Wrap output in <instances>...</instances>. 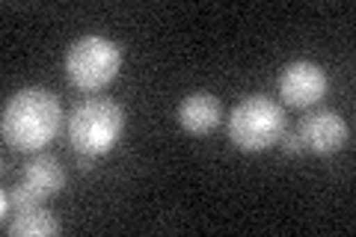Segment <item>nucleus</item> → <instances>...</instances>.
<instances>
[{
	"instance_id": "20e7f679",
	"label": "nucleus",
	"mask_w": 356,
	"mask_h": 237,
	"mask_svg": "<svg viewBox=\"0 0 356 237\" xmlns=\"http://www.w3.org/2000/svg\"><path fill=\"white\" fill-rule=\"evenodd\" d=\"M285 133V113L267 95L243 98L229 113V140L241 152H264Z\"/></svg>"
},
{
	"instance_id": "f03ea898",
	"label": "nucleus",
	"mask_w": 356,
	"mask_h": 237,
	"mask_svg": "<svg viewBox=\"0 0 356 237\" xmlns=\"http://www.w3.org/2000/svg\"><path fill=\"white\" fill-rule=\"evenodd\" d=\"M125 131V113L110 98H86L69 116V140L77 154H107Z\"/></svg>"
},
{
	"instance_id": "f8f14e48",
	"label": "nucleus",
	"mask_w": 356,
	"mask_h": 237,
	"mask_svg": "<svg viewBox=\"0 0 356 237\" xmlns=\"http://www.w3.org/2000/svg\"><path fill=\"white\" fill-rule=\"evenodd\" d=\"M9 205H13V199H9V193L3 190V196H0V220H3V225L9 222Z\"/></svg>"
},
{
	"instance_id": "f257e3e1",
	"label": "nucleus",
	"mask_w": 356,
	"mask_h": 237,
	"mask_svg": "<svg viewBox=\"0 0 356 237\" xmlns=\"http://www.w3.org/2000/svg\"><path fill=\"white\" fill-rule=\"evenodd\" d=\"M63 107L51 89L27 86L6 101L3 107V140L18 152H39L60 133Z\"/></svg>"
},
{
	"instance_id": "1a4fd4ad",
	"label": "nucleus",
	"mask_w": 356,
	"mask_h": 237,
	"mask_svg": "<svg viewBox=\"0 0 356 237\" xmlns=\"http://www.w3.org/2000/svg\"><path fill=\"white\" fill-rule=\"evenodd\" d=\"M6 231L13 237H51L60 231V222L51 211L33 208V211H18V217L6 222Z\"/></svg>"
},
{
	"instance_id": "9b49d317",
	"label": "nucleus",
	"mask_w": 356,
	"mask_h": 237,
	"mask_svg": "<svg viewBox=\"0 0 356 237\" xmlns=\"http://www.w3.org/2000/svg\"><path fill=\"white\" fill-rule=\"evenodd\" d=\"M282 149H285V154H300L303 152V140H300V133L297 131H291V133H282Z\"/></svg>"
},
{
	"instance_id": "0eeeda50",
	"label": "nucleus",
	"mask_w": 356,
	"mask_h": 237,
	"mask_svg": "<svg viewBox=\"0 0 356 237\" xmlns=\"http://www.w3.org/2000/svg\"><path fill=\"white\" fill-rule=\"evenodd\" d=\"M220 119H222V104L211 92H193L178 104V125L187 133H193V137L211 133L220 125Z\"/></svg>"
},
{
	"instance_id": "6e6552de",
	"label": "nucleus",
	"mask_w": 356,
	"mask_h": 237,
	"mask_svg": "<svg viewBox=\"0 0 356 237\" xmlns=\"http://www.w3.org/2000/svg\"><path fill=\"white\" fill-rule=\"evenodd\" d=\"M24 181L42 196H54L65 187V169L60 166L57 157L51 154H36L24 169Z\"/></svg>"
},
{
	"instance_id": "39448f33",
	"label": "nucleus",
	"mask_w": 356,
	"mask_h": 237,
	"mask_svg": "<svg viewBox=\"0 0 356 237\" xmlns=\"http://www.w3.org/2000/svg\"><path fill=\"white\" fill-rule=\"evenodd\" d=\"M280 95L288 107H312L327 95V72L318 63H288L280 74Z\"/></svg>"
},
{
	"instance_id": "423d86ee",
	"label": "nucleus",
	"mask_w": 356,
	"mask_h": 237,
	"mask_svg": "<svg viewBox=\"0 0 356 237\" xmlns=\"http://www.w3.org/2000/svg\"><path fill=\"white\" fill-rule=\"evenodd\" d=\"M300 140H303V149L315 152V154H332L339 152L350 137V128L339 113L332 110H315L300 122Z\"/></svg>"
},
{
	"instance_id": "9d476101",
	"label": "nucleus",
	"mask_w": 356,
	"mask_h": 237,
	"mask_svg": "<svg viewBox=\"0 0 356 237\" xmlns=\"http://www.w3.org/2000/svg\"><path fill=\"white\" fill-rule=\"evenodd\" d=\"M9 193V199H13V208L15 211H33V208H42V193H36L27 181L24 184H18V187H13V190H6Z\"/></svg>"
},
{
	"instance_id": "7ed1b4c3",
	"label": "nucleus",
	"mask_w": 356,
	"mask_h": 237,
	"mask_svg": "<svg viewBox=\"0 0 356 237\" xmlns=\"http://www.w3.org/2000/svg\"><path fill=\"white\" fill-rule=\"evenodd\" d=\"M122 69V51L107 36H81L65 51V77L81 92H98L116 81Z\"/></svg>"
}]
</instances>
